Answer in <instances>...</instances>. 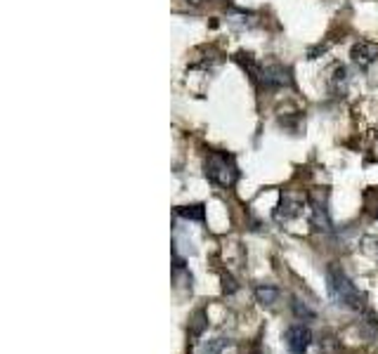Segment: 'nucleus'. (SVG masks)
Masks as SVG:
<instances>
[{
	"mask_svg": "<svg viewBox=\"0 0 378 354\" xmlns=\"http://www.w3.org/2000/svg\"><path fill=\"white\" fill-rule=\"evenodd\" d=\"M326 291H329V298L333 300L338 307H345V309H364L367 305V298L359 288L352 284V279L340 269L336 262L326 267Z\"/></svg>",
	"mask_w": 378,
	"mask_h": 354,
	"instance_id": "f257e3e1",
	"label": "nucleus"
},
{
	"mask_svg": "<svg viewBox=\"0 0 378 354\" xmlns=\"http://www.w3.org/2000/svg\"><path fill=\"white\" fill-rule=\"evenodd\" d=\"M203 172H206V177L211 179L213 184L225 189L232 187L239 179V168L232 161V156L220 154V152H213L206 156V161H203Z\"/></svg>",
	"mask_w": 378,
	"mask_h": 354,
	"instance_id": "f03ea898",
	"label": "nucleus"
},
{
	"mask_svg": "<svg viewBox=\"0 0 378 354\" xmlns=\"http://www.w3.org/2000/svg\"><path fill=\"white\" fill-rule=\"evenodd\" d=\"M310 206V222L317 232H331L333 222L329 215V203H326V191H312L308 196Z\"/></svg>",
	"mask_w": 378,
	"mask_h": 354,
	"instance_id": "7ed1b4c3",
	"label": "nucleus"
},
{
	"mask_svg": "<svg viewBox=\"0 0 378 354\" xmlns=\"http://www.w3.org/2000/svg\"><path fill=\"white\" fill-rule=\"evenodd\" d=\"M284 340H286V350L291 354H308L312 345V331L305 323H291L284 333Z\"/></svg>",
	"mask_w": 378,
	"mask_h": 354,
	"instance_id": "20e7f679",
	"label": "nucleus"
},
{
	"mask_svg": "<svg viewBox=\"0 0 378 354\" xmlns=\"http://www.w3.org/2000/svg\"><path fill=\"white\" fill-rule=\"evenodd\" d=\"M258 81L262 83V88L267 90H277V88H291L293 86V78H291V71L284 69V67H265L260 69V76Z\"/></svg>",
	"mask_w": 378,
	"mask_h": 354,
	"instance_id": "39448f33",
	"label": "nucleus"
},
{
	"mask_svg": "<svg viewBox=\"0 0 378 354\" xmlns=\"http://www.w3.org/2000/svg\"><path fill=\"white\" fill-rule=\"evenodd\" d=\"M350 57H352V62H355V64H359L362 69H367L378 59V45L369 43V40H359V43L352 45Z\"/></svg>",
	"mask_w": 378,
	"mask_h": 354,
	"instance_id": "423d86ee",
	"label": "nucleus"
},
{
	"mask_svg": "<svg viewBox=\"0 0 378 354\" xmlns=\"http://www.w3.org/2000/svg\"><path fill=\"white\" fill-rule=\"evenodd\" d=\"M281 293L277 286L272 284H258L255 286V300L262 305V307H274V305L279 303Z\"/></svg>",
	"mask_w": 378,
	"mask_h": 354,
	"instance_id": "0eeeda50",
	"label": "nucleus"
},
{
	"mask_svg": "<svg viewBox=\"0 0 378 354\" xmlns=\"http://www.w3.org/2000/svg\"><path fill=\"white\" fill-rule=\"evenodd\" d=\"M301 203L298 201H293L291 196H284L281 199V203L277 206V211H274V218H277L279 222H289V220H293V218H298L301 215Z\"/></svg>",
	"mask_w": 378,
	"mask_h": 354,
	"instance_id": "6e6552de",
	"label": "nucleus"
},
{
	"mask_svg": "<svg viewBox=\"0 0 378 354\" xmlns=\"http://www.w3.org/2000/svg\"><path fill=\"white\" fill-rule=\"evenodd\" d=\"M291 309H293V316L301 321H317V312L310 307L308 303H303L301 298H293L291 300Z\"/></svg>",
	"mask_w": 378,
	"mask_h": 354,
	"instance_id": "1a4fd4ad",
	"label": "nucleus"
},
{
	"mask_svg": "<svg viewBox=\"0 0 378 354\" xmlns=\"http://www.w3.org/2000/svg\"><path fill=\"white\" fill-rule=\"evenodd\" d=\"M173 279H175V284L180 288H191V274L184 269L182 262H175V267H173Z\"/></svg>",
	"mask_w": 378,
	"mask_h": 354,
	"instance_id": "9d476101",
	"label": "nucleus"
},
{
	"mask_svg": "<svg viewBox=\"0 0 378 354\" xmlns=\"http://www.w3.org/2000/svg\"><path fill=\"white\" fill-rule=\"evenodd\" d=\"M230 345H232V340H230V338H215V340H208V343L203 345V354H223Z\"/></svg>",
	"mask_w": 378,
	"mask_h": 354,
	"instance_id": "9b49d317",
	"label": "nucleus"
},
{
	"mask_svg": "<svg viewBox=\"0 0 378 354\" xmlns=\"http://www.w3.org/2000/svg\"><path fill=\"white\" fill-rule=\"evenodd\" d=\"M178 215L180 218H184V220H203V206L201 203H196V206H182V208H178Z\"/></svg>",
	"mask_w": 378,
	"mask_h": 354,
	"instance_id": "f8f14e48",
	"label": "nucleus"
},
{
	"mask_svg": "<svg viewBox=\"0 0 378 354\" xmlns=\"http://www.w3.org/2000/svg\"><path fill=\"white\" fill-rule=\"evenodd\" d=\"M345 83H347V71L345 67H336L333 78H331V88L336 92H345Z\"/></svg>",
	"mask_w": 378,
	"mask_h": 354,
	"instance_id": "ddd939ff",
	"label": "nucleus"
},
{
	"mask_svg": "<svg viewBox=\"0 0 378 354\" xmlns=\"http://www.w3.org/2000/svg\"><path fill=\"white\" fill-rule=\"evenodd\" d=\"M251 354H265V352H262V350H260V347H255V350H253V352H251Z\"/></svg>",
	"mask_w": 378,
	"mask_h": 354,
	"instance_id": "4468645a",
	"label": "nucleus"
},
{
	"mask_svg": "<svg viewBox=\"0 0 378 354\" xmlns=\"http://www.w3.org/2000/svg\"><path fill=\"white\" fill-rule=\"evenodd\" d=\"M374 241H376V239H374ZM376 246H378V241H376ZM374 255H376V257H378V248H376V250H374Z\"/></svg>",
	"mask_w": 378,
	"mask_h": 354,
	"instance_id": "2eb2a0df",
	"label": "nucleus"
},
{
	"mask_svg": "<svg viewBox=\"0 0 378 354\" xmlns=\"http://www.w3.org/2000/svg\"><path fill=\"white\" fill-rule=\"evenodd\" d=\"M376 218H378V208H376Z\"/></svg>",
	"mask_w": 378,
	"mask_h": 354,
	"instance_id": "dca6fc26",
	"label": "nucleus"
},
{
	"mask_svg": "<svg viewBox=\"0 0 378 354\" xmlns=\"http://www.w3.org/2000/svg\"><path fill=\"white\" fill-rule=\"evenodd\" d=\"M194 3H199V0H194Z\"/></svg>",
	"mask_w": 378,
	"mask_h": 354,
	"instance_id": "f3484780",
	"label": "nucleus"
}]
</instances>
